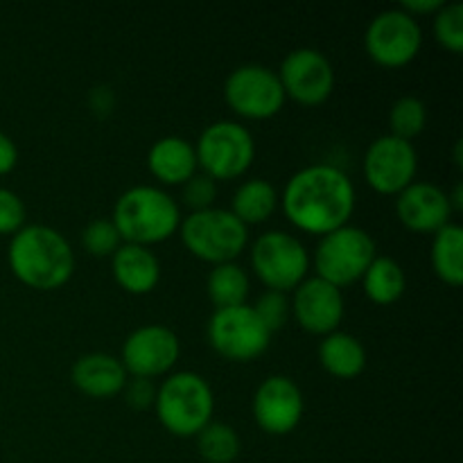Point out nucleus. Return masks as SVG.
<instances>
[{
	"mask_svg": "<svg viewBox=\"0 0 463 463\" xmlns=\"http://www.w3.org/2000/svg\"><path fill=\"white\" fill-rule=\"evenodd\" d=\"M179 235L184 247L208 265L235 262L249 244V229L229 208H208L181 220Z\"/></svg>",
	"mask_w": 463,
	"mask_h": 463,
	"instance_id": "obj_5",
	"label": "nucleus"
},
{
	"mask_svg": "<svg viewBox=\"0 0 463 463\" xmlns=\"http://www.w3.org/2000/svg\"><path fill=\"white\" fill-rule=\"evenodd\" d=\"M279 75L260 63L238 66L224 81V102L244 120H269L285 107Z\"/></svg>",
	"mask_w": 463,
	"mask_h": 463,
	"instance_id": "obj_11",
	"label": "nucleus"
},
{
	"mask_svg": "<svg viewBox=\"0 0 463 463\" xmlns=\"http://www.w3.org/2000/svg\"><path fill=\"white\" fill-rule=\"evenodd\" d=\"M256 310V315L260 317V321L265 324V328L269 330L271 335L276 330L283 328L285 324L292 317V307H289V297L283 292H271L267 289L265 294H260L256 301V306H251Z\"/></svg>",
	"mask_w": 463,
	"mask_h": 463,
	"instance_id": "obj_30",
	"label": "nucleus"
},
{
	"mask_svg": "<svg viewBox=\"0 0 463 463\" xmlns=\"http://www.w3.org/2000/svg\"><path fill=\"white\" fill-rule=\"evenodd\" d=\"M423 48L420 23L401 7L384 9L364 32V50L380 68H405Z\"/></svg>",
	"mask_w": 463,
	"mask_h": 463,
	"instance_id": "obj_10",
	"label": "nucleus"
},
{
	"mask_svg": "<svg viewBox=\"0 0 463 463\" xmlns=\"http://www.w3.org/2000/svg\"><path fill=\"white\" fill-rule=\"evenodd\" d=\"M249 276L238 262H224V265H215L206 279V292L215 310L222 307H235L244 306L249 297Z\"/></svg>",
	"mask_w": 463,
	"mask_h": 463,
	"instance_id": "obj_25",
	"label": "nucleus"
},
{
	"mask_svg": "<svg viewBox=\"0 0 463 463\" xmlns=\"http://www.w3.org/2000/svg\"><path fill=\"white\" fill-rule=\"evenodd\" d=\"M362 288H364L366 298L375 306H393L401 301L407 289L405 269L393 258L375 256V260L362 276Z\"/></svg>",
	"mask_w": 463,
	"mask_h": 463,
	"instance_id": "obj_23",
	"label": "nucleus"
},
{
	"mask_svg": "<svg viewBox=\"0 0 463 463\" xmlns=\"http://www.w3.org/2000/svg\"><path fill=\"white\" fill-rule=\"evenodd\" d=\"M71 378L77 392L89 398L107 401V398L122 393L129 375L118 357L109 355V353H89L72 364Z\"/></svg>",
	"mask_w": 463,
	"mask_h": 463,
	"instance_id": "obj_18",
	"label": "nucleus"
},
{
	"mask_svg": "<svg viewBox=\"0 0 463 463\" xmlns=\"http://www.w3.org/2000/svg\"><path fill=\"white\" fill-rule=\"evenodd\" d=\"M251 410L256 425L262 432L271 434V437H285L301 423L306 401L292 378L269 375L253 393Z\"/></svg>",
	"mask_w": 463,
	"mask_h": 463,
	"instance_id": "obj_15",
	"label": "nucleus"
},
{
	"mask_svg": "<svg viewBox=\"0 0 463 463\" xmlns=\"http://www.w3.org/2000/svg\"><path fill=\"white\" fill-rule=\"evenodd\" d=\"M113 280L134 297L154 292L161 280V262L152 249L138 244H122L111 256Z\"/></svg>",
	"mask_w": 463,
	"mask_h": 463,
	"instance_id": "obj_20",
	"label": "nucleus"
},
{
	"mask_svg": "<svg viewBox=\"0 0 463 463\" xmlns=\"http://www.w3.org/2000/svg\"><path fill=\"white\" fill-rule=\"evenodd\" d=\"M443 5H446L443 0H405V3H401V9L419 21V16H428V14L434 16Z\"/></svg>",
	"mask_w": 463,
	"mask_h": 463,
	"instance_id": "obj_35",
	"label": "nucleus"
},
{
	"mask_svg": "<svg viewBox=\"0 0 463 463\" xmlns=\"http://www.w3.org/2000/svg\"><path fill=\"white\" fill-rule=\"evenodd\" d=\"M251 269L271 292H294L310 271L306 244L285 231H267L251 244Z\"/></svg>",
	"mask_w": 463,
	"mask_h": 463,
	"instance_id": "obj_8",
	"label": "nucleus"
},
{
	"mask_svg": "<svg viewBox=\"0 0 463 463\" xmlns=\"http://www.w3.org/2000/svg\"><path fill=\"white\" fill-rule=\"evenodd\" d=\"M434 39L448 52H463V7L459 3H446L434 14Z\"/></svg>",
	"mask_w": 463,
	"mask_h": 463,
	"instance_id": "obj_28",
	"label": "nucleus"
},
{
	"mask_svg": "<svg viewBox=\"0 0 463 463\" xmlns=\"http://www.w3.org/2000/svg\"><path fill=\"white\" fill-rule=\"evenodd\" d=\"M125 401L131 410H147V407H154V401H156V384L154 380H145V378H129L127 380L125 389Z\"/></svg>",
	"mask_w": 463,
	"mask_h": 463,
	"instance_id": "obj_33",
	"label": "nucleus"
},
{
	"mask_svg": "<svg viewBox=\"0 0 463 463\" xmlns=\"http://www.w3.org/2000/svg\"><path fill=\"white\" fill-rule=\"evenodd\" d=\"M7 262L12 274L36 292H54L63 288L75 271L71 242L57 229L45 224H25L14 233Z\"/></svg>",
	"mask_w": 463,
	"mask_h": 463,
	"instance_id": "obj_2",
	"label": "nucleus"
},
{
	"mask_svg": "<svg viewBox=\"0 0 463 463\" xmlns=\"http://www.w3.org/2000/svg\"><path fill=\"white\" fill-rule=\"evenodd\" d=\"M181 199H184L185 206L190 208V213L208 211V208L215 206L217 184L211 179V176L197 172L193 179H188L184 185H181Z\"/></svg>",
	"mask_w": 463,
	"mask_h": 463,
	"instance_id": "obj_31",
	"label": "nucleus"
},
{
	"mask_svg": "<svg viewBox=\"0 0 463 463\" xmlns=\"http://www.w3.org/2000/svg\"><path fill=\"white\" fill-rule=\"evenodd\" d=\"M147 170L158 184L184 185L199 172L194 145L181 136H163L149 147Z\"/></svg>",
	"mask_w": 463,
	"mask_h": 463,
	"instance_id": "obj_19",
	"label": "nucleus"
},
{
	"mask_svg": "<svg viewBox=\"0 0 463 463\" xmlns=\"http://www.w3.org/2000/svg\"><path fill=\"white\" fill-rule=\"evenodd\" d=\"M25 203L14 190L0 188V235H14L25 226Z\"/></svg>",
	"mask_w": 463,
	"mask_h": 463,
	"instance_id": "obj_32",
	"label": "nucleus"
},
{
	"mask_svg": "<svg viewBox=\"0 0 463 463\" xmlns=\"http://www.w3.org/2000/svg\"><path fill=\"white\" fill-rule=\"evenodd\" d=\"M425 125H428V107L423 99L414 95H402L392 104V111H389V129H392L389 134L392 136L411 143L416 136L423 134Z\"/></svg>",
	"mask_w": 463,
	"mask_h": 463,
	"instance_id": "obj_27",
	"label": "nucleus"
},
{
	"mask_svg": "<svg viewBox=\"0 0 463 463\" xmlns=\"http://www.w3.org/2000/svg\"><path fill=\"white\" fill-rule=\"evenodd\" d=\"M156 419L172 437L193 439L213 420L215 393L206 378L193 371L165 375L156 387Z\"/></svg>",
	"mask_w": 463,
	"mask_h": 463,
	"instance_id": "obj_4",
	"label": "nucleus"
},
{
	"mask_svg": "<svg viewBox=\"0 0 463 463\" xmlns=\"http://www.w3.org/2000/svg\"><path fill=\"white\" fill-rule=\"evenodd\" d=\"M208 344L229 362H253L269 348L271 333L251 306H235L215 310L206 326Z\"/></svg>",
	"mask_w": 463,
	"mask_h": 463,
	"instance_id": "obj_9",
	"label": "nucleus"
},
{
	"mask_svg": "<svg viewBox=\"0 0 463 463\" xmlns=\"http://www.w3.org/2000/svg\"><path fill=\"white\" fill-rule=\"evenodd\" d=\"M452 206L448 193L430 181H414L396 194V215L411 233L434 235L452 222Z\"/></svg>",
	"mask_w": 463,
	"mask_h": 463,
	"instance_id": "obj_17",
	"label": "nucleus"
},
{
	"mask_svg": "<svg viewBox=\"0 0 463 463\" xmlns=\"http://www.w3.org/2000/svg\"><path fill=\"white\" fill-rule=\"evenodd\" d=\"M181 357V342L167 326L147 324L129 333L122 344L120 362L129 378H163L170 375Z\"/></svg>",
	"mask_w": 463,
	"mask_h": 463,
	"instance_id": "obj_13",
	"label": "nucleus"
},
{
	"mask_svg": "<svg viewBox=\"0 0 463 463\" xmlns=\"http://www.w3.org/2000/svg\"><path fill=\"white\" fill-rule=\"evenodd\" d=\"M197 165L213 181H233L247 175L256 158L251 131L233 120H217L199 134L194 143Z\"/></svg>",
	"mask_w": 463,
	"mask_h": 463,
	"instance_id": "obj_7",
	"label": "nucleus"
},
{
	"mask_svg": "<svg viewBox=\"0 0 463 463\" xmlns=\"http://www.w3.org/2000/svg\"><path fill=\"white\" fill-rule=\"evenodd\" d=\"M289 307H292L294 321L306 333L317 335V337H326V335L339 330L344 312H346L342 289L317 279V276L306 279L294 289Z\"/></svg>",
	"mask_w": 463,
	"mask_h": 463,
	"instance_id": "obj_16",
	"label": "nucleus"
},
{
	"mask_svg": "<svg viewBox=\"0 0 463 463\" xmlns=\"http://www.w3.org/2000/svg\"><path fill=\"white\" fill-rule=\"evenodd\" d=\"M375 256V240L369 231L346 224L319 238L310 265H315L317 279L342 289L362 280Z\"/></svg>",
	"mask_w": 463,
	"mask_h": 463,
	"instance_id": "obj_6",
	"label": "nucleus"
},
{
	"mask_svg": "<svg viewBox=\"0 0 463 463\" xmlns=\"http://www.w3.org/2000/svg\"><path fill=\"white\" fill-rule=\"evenodd\" d=\"M18 163V147L7 134L0 131V176L9 175Z\"/></svg>",
	"mask_w": 463,
	"mask_h": 463,
	"instance_id": "obj_34",
	"label": "nucleus"
},
{
	"mask_svg": "<svg viewBox=\"0 0 463 463\" xmlns=\"http://www.w3.org/2000/svg\"><path fill=\"white\" fill-rule=\"evenodd\" d=\"M197 450L206 463H233L240 455V437L231 425L211 423L197 434Z\"/></svg>",
	"mask_w": 463,
	"mask_h": 463,
	"instance_id": "obj_26",
	"label": "nucleus"
},
{
	"mask_svg": "<svg viewBox=\"0 0 463 463\" xmlns=\"http://www.w3.org/2000/svg\"><path fill=\"white\" fill-rule=\"evenodd\" d=\"M279 190L274 184L265 179H249L238 185L231 199V213L242 222L244 226H256L269 220L279 208Z\"/></svg>",
	"mask_w": 463,
	"mask_h": 463,
	"instance_id": "obj_22",
	"label": "nucleus"
},
{
	"mask_svg": "<svg viewBox=\"0 0 463 463\" xmlns=\"http://www.w3.org/2000/svg\"><path fill=\"white\" fill-rule=\"evenodd\" d=\"M279 80L285 98L301 107H319L335 90V68L321 50L297 48L280 61Z\"/></svg>",
	"mask_w": 463,
	"mask_h": 463,
	"instance_id": "obj_14",
	"label": "nucleus"
},
{
	"mask_svg": "<svg viewBox=\"0 0 463 463\" xmlns=\"http://www.w3.org/2000/svg\"><path fill=\"white\" fill-rule=\"evenodd\" d=\"M181 208L179 203L158 185H134L116 199L111 222L116 224L125 244L154 247L179 231Z\"/></svg>",
	"mask_w": 463,
	"mask_h": 463,
	"instance_id": "obj_3",
	"label": "nucleus"
},
{
	"mask_svg": "<svg viewBox=\"0 0 463 463\" xmlns=\"http://www.w3.org/2000/svg\"><path fill=\"white\" fill-rule=\"evenodd\" d=\"M432 260L434 274L450 288L463 283V229L455 222L446 224L432 235Z\"/></svg>",
	"mask_w": 463,
	"mask_h": 463,
	"instance_id": "obj_24",
	"label": "nucleus"
},
{
	"mask_svg": "<svg viewBox=\"0 0 463 463\" xmlns=\"http://www.w3.org/2000/svg\"><path fill=\"white\" fill-rule=\"evenodd\" d=\"M122 238L111 220H93L81 231V247L93 258H111L122 247Z\"/></svg>",
	"mask_w": 463,
	"mask_h": 463,
	"instance_id": "obj_29",
	"label": "nucleus"
},
{
	"mask_svg": "<svg viewBox=\"0 0 463 463\" xmlns=\"http://www.w3.org/2000/svg\"><path fill=\"white\" fill-rule=\"evenodd\" d=\"M319 364L328 375L337 380H353L366 369V348L364 344L351 333H335L321 337L319 344Z\"/></svg>",
	"mask_w": 463,
	"mask_h": 463,
	"instance_id": "obj_21",
	"label": "nucleus"
},
{
	"mask_svg": "<svg viewBox=\"0 0 463 463\" xmlns=\"http://www.w3.org/2000/svg\"><path fill=\"white\" fill-rule=\"evenodd\" d=\"M280 202L289 224L307 235L324 238L351 224L355 213V185L337 165L317 163L289 176Z\"/></svg>",
	"mask_w": 463,
	"mask_h": 463,
	"instance_id": "obj_1",
	"label": "nucleus"
},
{
	"mask_svg": "<svg viewBox=\"0 0 463 463\" xmlns=\"http://www.w3.org/2000/svg\"><path fill=\"white\" fill-rule=\"evenodd\" d=\"M362 172L371 190L396 197L407 185L414 184L416 172H419V154L414 145L407 140L392 134L380 136L366 147Z\"/></svg>",
	"mask_w": 463,
	"mask_h": 463,
	"instance_id": "obj_12",
	"label": "nucleus"
}]
</instances>
